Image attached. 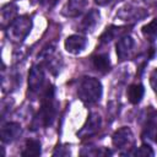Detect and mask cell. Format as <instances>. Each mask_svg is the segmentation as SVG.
Returning a JSON list of instances; mask_svg holds the SVG:
<instances>
[{"label": "cell", "mask_w": 157, "mask_h": 157, "mask_svg": "<svg viewBox=\"0 0 157 157\" xmlns=\"http://www.w3.org/2000/svg\"><path fill=\"white\" fill-rule=\"evenodd\" d=\"M102 83L94 77H85L81 80L77 90L78 98L87 105L97 103L102 97Z\"/></svg>", "instance_id": "cell-1"}, {"label": "cell", "mask_w": 157, "mask_h": 157, "mask_svg": "<svg viewBox=\"0 0 157 157\" xmlns=\"http://www.w3.org/2000/svg\"><path fill=\"white\" fill-rule=\"evenodd\" d=\"M55 113H56V104L54 99V90L53 87H47L44 90L42 98V107L37 117L38 124L40 123V125L43 126L50 125L55 118Z\"/></svg>", "instance_id": "cell-2"}, {"label": "cell", "mask_w": 157, "mask_h": 157, "mask_svg": "<svg viewBox=\"0 0 157 157\" xmlns=\"http://www.w3.org/2000/svg\"><path fill=\"white\" fill-rule=\"evenodd\" d=\"M31 28H32V20H31V17H28V16H20L7 27L6 34H7V38L11 42L20 43V42H22L28 36V33L31 32Z\"/></svg>", "instance_id": "cell-3"}, {"label": "cell", "mask_w": 157, "mask_h": 157, "mask_svg": "<svg viewBox=\"0 0 157 157\" xmlns=\"http://www.w3.org/2000/svg\"><path fill=\"white\" fill-rule=\"evenodd\" d=\"M101 124H102L101 115L98 113H91L87 117V120L83 124V126L77 131V136L80 139H86V137H90V136L94 135L99 130Z\"/></svg>", "instance_id": "cell-4"}, {"label": "cell", "mask_w": 157, "mask_h": 157, "mask_svg": "<svg viewBox=\"0 0 157 157\" xmlns=\"http://www.w3.org/2000/svg\"><path fill=\"white\" fill-rule=\"evenodd\" d=\"M112 142L113 145L119 148V150H123V148H129L132 146L134 144V135H132V131L126 128V126H123L120 129H118L113 136H112Z\"/></svg>", "instance_id": "cell-5"}, {"label": "cell", "mask_w": 157, "mask_h": 157, "mask_svg": "<svg viewBox=\"0 0 157 157\" xmlns=\"http://www.w3.org/2000/svg\"><path fill=\"white\" fill-rule=\"evenodd\" d=\"M45 82V76L43 72V69L38 65L32 66L28 74V88L31 92L38 93L43 87Z\"/></svg>", "instance_id": "cell-6"}, {"label": "cell", "mask_w": 157, "mask_h": 157, "mask_svg": "<svg viewBox=\"0 0 157 157\" xmlns=\"http://www.w3.org/2000/svg\"><path fill=\"white\" fill-rule=\"evenodd\" d=\"M134 45H135V40L131 36H128V34L121 36L119 38V40L117 42V45H115L117 55H118L119 60L128 59L134 50Z\"/></svg>", "instance_id": "cell-7"}, {"label": "cell", "mask_w": 157, "mask_h": 157, "mask_svg": "<svg viewBox=\"0 0 157 157\" xmlns=\"http://www.w3.org/2000/svg\"><path fill=\"white\" fill-rule=\"evenodd\" d=\"M87 45V39L83 36L80 34H72L69 36L65 42H64V47L66 49L67 53L70 54H78L81 53Z\"/></svg>", "instance_id": "cell-8"}, {"label": "cell", "mask_w": 157, "mask_h": 157, "mask_svg": "<svg viewBox=\"0 0 157 157\" xmlns=\"http://www.w3.org/2000/svg\"><path fill=\"white\" fill-rule=\"evenodd\" d=\"M21 125L15 121H9L6 124L2 125L1 128V140L2 142L10 144L12 141H15L20 135H21Z\"/></svg>", "instance_id": "cell-9"}, {"label": "cell", "mask_w": 157, "mask_h": 157, "mask_svg": "<svg viewBox=\"0 0 157 157\" xmlns=\"http://www.w3.org/2000/svg\"><path fill=\"white\" fill-rule=\"evenodd\" d=\"M17 6L12 2L6 4L5 6H2L1 9V26L2 28H5L6 26L9 27L17 17Z\"/></svg>", "instance_id": "cell-10"}, {"label": "cell", "mask_w": 157, "mask_h": 157, "mask_svg": "<svg viewBox=\"0 0 157 157\" xmlns=\"http://www.w3.org/2000/svg\"><path fill=\"white\" fill-rule=\"evenodd\" d=\"M99 22V12L97 10H91L90 12L86 13V16L82 18L80 23V28L83 32H91L96 28V26Z\"/></svg>", "instance_id": "cell-11"}, {"label": "cell", "mask_w": 157, "mask_h": 157, "mask_svg": "<svg viewBox=\"0 0 157 157\" xmlns=\"http://www.w3.org/2000/svg\"><path fill=\"white\" fill-rule=\"evenodd\" d=\"M126 94H128V98H129L130 103L137 104V103L141 102V99L145 94V88L141 83H134L128 88Z\"/></svg>", "instance_id": "cell-12"}, {"label": "cell", "mask_w": 157, "mask_h": 157, "mask_svg": "<svg viewBox=\"0 0 157 157\" xmlns=\"http://www.w3.org/2000/svg\"><path fill=\"white\" fill-rule=\"evenodd\" d=\"M86 6V0H69L65 6V15L70 17H75L80 15Z\"/></svg>", "instance_id": "cell-13"}, {"label": "cell", "mask_w": 157, "mask_h": 157, "mask_svg": "<svg viewBox=\"0 0 157 157\" xmlns=\"http://www.w3.org/2000/svg\"><path fill=\"white\" fill-rule=\"evenodd\" d=\"M146 13L142 12V10L140 9H130V7H126L125 9H120L118 16L123 20V21H130V20H134V21H139L140 18H142Z\"/></svg>", "instance_id": "cell-14"}, {"label": "cell", "mask_w": 157, "mask_h": 157, "mask_svg": "<svg viewBox=\"0 0 157 157\" xmlns=\"http://www.w3.org/2000/svg\"><path fill=\"white\" fill-rule=\"evenodd\" d=\"M22 156L31 157V156H39L40 155V142L36 139H29L26 141L25 148L21 153Z\"/></svg>", "instance_id": "cell-15"}, {"label": "cell", "mask_w": 157, "mask_h": 157, "mask_svg": "<svg viewBox=\"0 0 157 157\" xmlns=\"http://www.w3.org/2000/svg\"><path fill=\"white\" fill-rule=\"evenodd\" d=\"M93 66L97 71L99 72H107L110 67V61H109V56L107 54H98L96 56H93L92 59Z\"/></svg>", "instance_id": "cell-16"}, {"label": "cell", "mask_w": 157, "mask_h": 157, "mask_svg": "<svg viewBox=\"0 0 157 157\" xmlns=\"http://www.w3.org/2000/svg\"><path fill=\"white\" fill-rule=\"evenodd\" d=\"M142 34L148 40H156L157 39V17L153 18L151 22L145 25L142 27Z\"/></svg>", "instance_id": "cell-17"}, {"label": "cell", "mask_w": 157, "mask_h": 157, "mask_svg": "<svg viewBox=\"0 0 157 157\" xmlns=\"http://www.w3.org/2000/svg\"><path fill=\"white\" fill-rule=\"evenodd\" d=\"M146 131H147V135L157 142V115L152 117L150 119V121L146 126Z\"/></svg>", "instance_id": "cell-18"}, {"label": "cell", "mask_w": 157, "mask_h": 157, "mask_svg": "<svg viewBox=\"0 0 157 157\" xmlns=\"http://www.w3.org/2000/svg\"><path fill=\"white\" fill-rule=\"evenodd\" d=\"M128 155H134V156H153L155 152L152 151V148L148 145H142L139 148H136L132 152H129Z\"/></svg>", "instance_id": "cell-19"}, {"label": "cell", "mask_w": 157, "mask_h": 157, "mask_svg": "<svg viewBox=\"0 0 157 157\" xmlns=\"http://www.w3.org/2000/svg\"><path fill=\"white\" fill-rule=\"evenodd\" d=\"M150 83H151V87L153 88L155 93L157 94V69H155L151 75H150Z\"/></svg>", "instance_id": "cell-20"}, {"label": "cell", "mask_w": 157, "mask_h": 157, "mask_svg": "<svg viewBox=\"0 0 157 157\" xmlns=\"http://www.w3.org/2000/svg\"><path fill=\"white\" fill-rule=\"evenodd\" d=\"M112 0H94V2L97 4V5H99V6H104V5H107V4H109Z\"/></svg>", "instance_id": "cell-21"}, {"label": "cell", "mask_w": 157, "mask_h": 157, "mask_svg": "<svg viewBox=\"0 0 157 157\" xmlns=\"http://www.w3.org/2000/svg\"><path fill=\"white\" fill-rule=\"evenodd\" d=\"M145 1H148V2H152V4H156L157 0H145Z\"/></svg>", "instance_id": "cell-22"}]
</instances>
